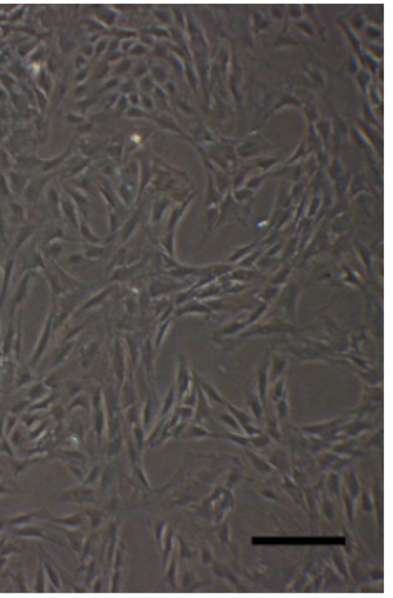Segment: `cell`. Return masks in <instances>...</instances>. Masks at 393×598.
<instances>
[{"label": "cell", "instance_id": "6da1fadb", "mask_svg": "<svg viewBox=\"0 0 393 598\" xmlns=\"http://www.w3.org/2000/svg\"><path fill=\"white\" fill-rule=\"evenodd\" d=\"M193 194L189 196L188 198L185 200L184 202L181 203L179 205L176 206L175 208L172 210V213L169 216V222H168L167 231H173L175 230V227L179 222V219L182 217L184 213H185L187 207L191 202L192 199L193 198Z\"/></svg>", "mask_w": 393, "mask_h": 598}, {"label": "cell", "instance_id": "7a4b0ae2", "mask_svg": "<svg viewBox=\"0 0 393 598\" xmlns=\"http://www.w3.org/2000/svg\"><path fill=\"white\" fill-rule=\"evenodd\" d=\"M171 204L170 199L166 196H161L154 202L152 207L151 219L152 222H156L164 216L167 209Z\"/></svg>", "mask_w": 393, "mask_h": 598}, {"label": "cell", "instance_id": "3957f363", "mask_svg": "<svg viewBox=\"0 0 393 598\" xmlns=\"http://www.w3.org/2000/svg\"><path fill=\"white\" fill-rule=\"evenodd\" d=\"M140 216V209L137 210L132 216H130L129 219H128L126 222L122 226L120 231H119V234H120L121 238L123 241L129 239V237L134 234V231L138 225Z\"/></svg>", "mask_w": 393, "mask_h": 598}, {"label": "cell", "instance_id": "277c9868", "mask_svg": "<svg viewBox=\"0 0 393 598\" xmlns=\"http://www.w3.org/2000/svg\"><path fill=\"white\" fill-rule=\"evenodd\" d=\"M174 232L167 231L160 240V244L165 251L166 255L174 257Z\"/></svg>", "mask_w": 393, "mask_h": 598}, {"label": "cell", "instance_id": "5b68a950", "mask_svg": "<svg viewBox=\"0 0 393 598\" xmlns=\"http://www.w3.org/2000/svg\"><path fill=\"white\" fill-rule=\"evenodd\" d=\"M83 231L84 232L85 236H86V237H87V239H88L89 240H90V242H92V243H99L101 240H102V239H101L100 237L95 235V234L92 232L91 230L89 229L88 227H86V226H84V227H83Z\"/></svg>", "mask_w": 393, "mask_h": 598}]
</instances>
